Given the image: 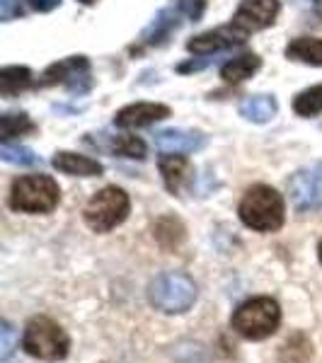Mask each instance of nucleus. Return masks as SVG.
Here are the masks:
<instances>
[{
	"label": "nucleus",
	"mask_w": 322,
	"mask_h": 363,
	"mask_svg": "<svg viewBox=\"0 0 322 363\" xmlns=\"http://www.w3.org/2000/svg\"><path fill=\"white\" fill-rule=\"evenodd\" d=\"M155 145L162 153H196L206 145V136L201 131H184V128H167V131L155 133Z\"/></svg>",
	"instance_id": "12"
},
{
	"label": "nucleus",
	"mask_w": 322,
	"mask_h": 363,
	"mask_svg": "<svg viewBox=\"0 0 322 363\" xmlns=\"http://www.w3.org/2000/svg\"><path fill=\"white\" fill-rule=\"evenodd\" d=\"M318 3V10H320V15H322V0H315Z\"/></svg>",
	"instance_id": "32"
},
{
	"label": "nucleus",
	"mask_w": 322,
	"mask_h": 363,
	"mask_svg": "<svg viewBox=\"0 0 322 363\" xmlns=\"http://www.w3.org/2000/svg\"><path fill=\"white\" fill-rule=\"evenodd\" d=\"M279 112V104L272 95H252L240 104V116H245L248 121L255 124H267L272 121Z\"/></svg>",
	"instance_id": "16"
},
{
	"label": "nucleus",
	"mask_w": 322,
	"mask_h": 363,
	"mask_svg": "<svg viewBox=\"0 0 322 363\" xmlns=\"http://www.w3.org/2000/svg\"><path fill=\"white\" fill-rule=\"evenodd\" d=\"M109 150L119 157H131V160H143L145 143L138 136H114L109 143Z\"/></svg>",
	"instance_id": "22"
},
{
	"label": "nucleus",
	"mask_w": 322,
	"mask_h": 363,
	"mask_svg": "<svg viewBox=\"0 0 322 363\" xmlns=\"http://www.w3.org/2000/svg\"><path fill=\"white\" fill-rule=\"evenodd\" d=\"M240 220L260 233H274L284 225V199L274 186L255 184L240 201Z\"/></svg>",
	"instance_id": "1"
},
{
	"label": "nucleus",
	"mask_w": 322,
	"mask_h": 363,
	"mask_svg": "<svg viewBox=\"0 0 322 363\" xmlns=\"http://www.w3.org/2000/svg\"><path fill=\"white\" fill-rule=\"evenodd\" d=\"M294 109H296V114H301V116L322 114V85L303 90L301 95L294 99Z\"/></svg>",
	"instance_id": "23"
},
{
	"label": "nucleus",
	"mask_w": 322,
	"mask_h": 363,
	"mask_svg": "<svg viewBox=\"0 0 322 363\" xmlns=\"http://www.w3.org/2000/svg\"><path fill=\"white\" fill-rule=\"evenodd\" d=\"M32 85V70L25 66H8L0 70V92L3 97H13Z\"/></svg>",
	"instance_id": "19"
},
{
	"label": "nucleus",
	"mask_w": 322,
	"mask_h": 363,
	"mask_svg": "<svg viewBox=\"0 0 322 363\" xmlns=\"http://www.w3.org/2000/svg\"><path fill=\"white\" fill-rule=\"evenodd\" d=\"M179 29V15L172 13V10H160L157 17L148 25V29L140 37V44L143 46H162Z\"/></svg>",
	"instance_id": "15"
},
{
	"label": "nucleus",
	"mask_w": 322,
	"mask_h": 363,
	"mask_svg": "<svg viewBox=\"0 0 322 363\" xmlns=\"http://www.w3.org/2000/svg\"><path fill=\"white\" fill-rule=\"evenodd\" d=\"M286 56H289L291 61L310 63V66H322V39L298 37L286 46Z\"/></svg>",
	"instance_id": "17"
},
{
	"label": "nucleus",
	"mask_w": 322,
	"mask_h": 363,
	"mask_svg": "<svg viewBox=\"0 0 322 363\" xmlns=\"http://www.w3.org/2000/svg\"><path fill=\"white\" fill-rule=\"evenodd\" d=\"M131 201L128 194L119 186H104L85 206V223L95 233H109L126 220Z\"/></svg>",
	"instance_id": "6"
},
{
	"label": "nucleus",
	"mask_w": 322,
	"mask_h": 363,
	"mask_svg": "<svg viewBox=\"0 0 322 363\" xmlns=\"http://www.w3.org/2000/svg\"><path fill=\"white\" fill-rule=\"evenodd\" d=\"M260 66H262L260 56L243 54V56H238V58H231V61H228L226 66L221 68V78H223L226 83H243V80H248L252 73H257Z\"/></svg>",
	"instance_id": "18"
},
{
	"label": "nucleus",
	"mask_w": 322,
	"mask_h": 363,
	"mask_svg": "<svg viewBox=\"0 0 322 363\" xmlns=\"http://www.w3.org/2000/svg\"><path fill=\"white\" fill-rule=\"evenodd\" d=\"M245 42H248V34L240 32L235 25H231V27L211 29V32H204V34H199V37L189 39L187 49L194 51V54H216V51H221V49L240 46Z\"/></svg>",
	"instance_id": "10"
},
{
	"label": "nucleus",
	"mask_w": 322,
	"mask_h": 363,
	"mask_svg": "<svg viewBox=\"0 0 322 363\" xmlns=\"http://www.w3.org/2000/svg\"><path fill=\"white\" fill-rule=\"evenodd\" d=\"M170 116V109L165 104H155V102H138V104H128V107L119 109L114 116V124L121 128H140L162 121Z\"/></svg>",
	"instance_id": "11"
},
{
	"label": "nucleus",
	"mask_w": 322,
	"mask_h": 363,
	"mask_svg": "<svg viewBox=\"0 0 322 363\" xmlns=\"http://www.w3.org/2000/svg\"><path fill=\"white\" fill-rule=\"evenodd\" d=\"M298 3H315V0H298Z\"/></svg>",
	"instance_id": "33"
},
{
	"label": "nucleus",
	"mask_w": 322,
	"mask_h": 363,
	"mask_svg": "<svg viewBox=\"0 0 322 363\" xmlns=\"http://www.w3.org/2000/svg\"><path fill=\"white\" fill-rule=\"evenodd\" d=\"M0 157H3L5 162H13V165H25V167L42 165V157L34 155V150L25 148V145L3 143V148H0Z\"/></svg>",
	"instance_id": "25"
},
{
	"label": "nucleus",
	"mask_w": 322,
	"mask_h": 363,
	"mask_svg": "<svg viewBox=\"0 0 322 363\" xmlns=\"http://www.w3.org/2000/svg\"><path fill=\"white\" fill-rule=\"evenodd\" d=\"M291 203L298 213L322 211V167H306L289 179Z\"/></svg>",
	"instance_id": "8"
},
{
	"label": "nucleus",
	"mask_w": 322,
	"mask_h": 363,
	"mask_svg": "<svg viewBox=\"0 0 322 363\" xmlns=\"http://www.w3.org/2000/svg\"><path fill=\"white\" fill-rule=\"evenodd\" d=\"M27 3L39 13H51V10H56L61 5V0H27Z\"/></svg>",
	"instance_id": "29"
},
{
	"label": "nucleus",
	"mask_w": 322,
	"mask_h": 363,
	"mask_svg": "<svg viewBox=\"0 0 322 363\" xmlns=\"http://www.w3.org/2000/svg\"><path fill=\"white\" fill-rule=\"evenodd\" d=\"M61 189L46 174H27L17 177L10 189V208L22 213H49L58 206Z\"/></svg>",
	"instance_id": "5"
},
{
	"label": "nucleus",
	"mask_w": 322,
	"mask_h": 363,
	"mask_svg": "<svg viewBox=\"0 0 322 363\" xmlns=\"http://www.w3.org/2000/svg\"><path fill=\"white\" fill-rule=\"evenodd\" d=\"M155 240L165 250L179 247L184 240V225L177 218H172V216H165V218H160L155 223Z\"/></svg>",
	"instance_id": "20"
},
{
	"label": "nucleus",
	"mask_w": 322,
	"mask_h": 363,
	"mask_svg": "<svg viewBox=\"0 0 322 363\" xmlns=\"http://www.w3.org/2000/svg\"><path fill=\"white\" fill-rule=\"evenodd\" d=\"M66 85L73 95H83L90 90L92 78H90V61L85 56H70L66 61H58L54 66L46 68V73L42 75L39 85L49 87V85Z\"/></svg>",
	"instance_id": "7"
},
{
	"label": "nucleus",
	"mask_w": 322,
	"mask_h": 363,
	"mask_svg": "<svg viewBox=\"0 0 322 363\" xmlns=\"http://www.w3.org/2000/svg\"><path fill=\"white\" fill-rule=\"evenodd\" d=\"M83 5H92V3H97V0H80Z\"/></svg>",
	"instance_id": "31"
},
{
	"label": "nucleus",
	"mask_w": 322,
	"mask_h": 363,
	"mask_svg": "<svg viewBox=\"0 0 322 363\" xmlns=\"http://www.w3.org/2000/svg\"><path fill=\"white\" fill-rule=\"evenodd\" d=\"M279 325H281V308L269 296L245 301L231 318L233 330L240 337L250 339V342H260V339L272 337L279 330Z\"/></svg>",
	"instance_id": "2"
},
{
	"label": "nucleus",
	"mask_w": 322,
	"mask_h": 363,
	"mask_svg": "<svg viewBox=\"0 0 322 363\" xmlns=\"http://www.w3.org/2000/svg\"><path fill=\"white\" fill-rule=\"evenodd\" d=\"M58 172L70 174V177H99L102 174V162L92 160L87 155H78V153H68V150H61V153L54 155L51 160Z\"/></svg>",
	"instance_id": "13"
},
{
	"label": "nucleus",
	"mask_w": 322,
	"mask_h": 363,
	"mask_svg": "<svg viewBox=\"0 0 322 363\" xmlns=\"http://www.w3.org/2000/svg\"><path fill=\"white\" fill-rule=\"evenodd\" d=\"M284 363H306L313 356V344L306 335H294L284 344Z\"/></svg>",
	"instance_id": "24"
},
{
	"label": "nucleus",
	"mask_w": 322,
	"mask_h": 363,
	"mask_svg": "<svg viewBox=\"0 0 322 363\" xmlns=\"http://www.w3.org/2000/svg\"><path fill=\"white\" fill-rule=\"evenodd\" d=\"M160 174L165 179V186L172 194H179V189L189 182L191 177V165L184 155H174V153H167L160 157Z\"/></svg>",
	"instance_id": "14"
},
{
	"label": "nucleus",
	"mask_w": 322,
	"mask_h": 363,
	"mask_svg": "<svg viewBox=\"0 0 322 363\" xmlns=\"http://www.w3.org/2000/svg\"><path fill=\"white\" fill-rule=\"evenodd\" d=\"M15 15H22V8L17 0H0V20L10 22Z\"/></svg>",
	"instance_id": "28"
},
{
	"label": "nucleus",
	"mask_w": 322,
	"mask_h": 363,
	"mask_svg": "<svg viewBox=\"0 0 322 363\" xmlns=\"http://www.w3.org/2000/svg\"><path fill=\"white\" fill-rule=\"evenodd\" d=\"M13 351H15V330L8 320H3V325H0V359L8 361L13 356Z\"/></svg>",
	"instance_id": "26"
},
{
	"label": "nucleus",
	"mask_w": 322,
	"mask_h": 363,
	"mask_svg": "<svg viewBox=\"0 0 322 363\" xmlns=\"http://www.w3.org/2000/svg\"><path fill=\"white\" fill-rule=\"evenodd\" d=\"M279 10H281L279 0H243L240 8L235 10L233 25L245 34L260 32V29H267L269 25H274Z\"/></svg>",
	"instance_id": "9"
},
{
	"label": "nucleus",
	"mask_w": 322,
	"mask_h": 363,
	"mask_svg": "<svg viewBox=\"0 0 322 363\" xmlns=\"http://www.w3.org/2000/svg\"><path fill=\"white\" fill-rule=\"evenodd\" d=\"M148 301L165 315H182L196 303V284L187 274L165 272L148 286Z\"/></svg>",
	"instance_id": "3"
},
{
	"label": "nucleus",
	"mask_w": 322,
	"mask_h": 363,
	"mask_svg": "<svg viewBox=\"0 0 322 363\" xmlns=\"http://www.w3.org/2000/svg\"><path fill=\"white\" fill-rule=\"evenodd\" d=\"M318 257H320V264H322V240H320V245H318Z\"/></svg>",
	"instance_id": "30"
},
{
	"label": "nucleus",
	"mask_w": 322,
	"mask_h": 363,
	"mask_svg": "<svg viewBox=\"0 0 322 363\" xmlns=\"http://www.w3.org/2000/svg\"><path fill=\"white\" fill-rule=\"evenodd\" d=\"M179 13H184L191 22H199L206 10V0H177Z\"/></svg>",
	"instance_id": "27"
},
{
	"label": "nucleus",
	"mask_w": 322,
	"mask_h": 363,
	"mask_svg": "<svg viewBox=\"0 0 322 363\" xmlns=\"http://www.w3.org/2000/svg\"><path fill=\"white\" fill-rule=\"evenodd\" d=\"M29 131H34V124L27 114H3V119H0V138H3V143Z\"/></svg>",
	"instance_id": "21"
},
{
	"label": "nucleus",
	"mask_w": 322,
	"mask_h": 363,
	"mask_svg": "<svg viewBox=\"0 0 322 363\" xmlns=\"http://www.w3.org/2000/svg\"><path fill=\"white\" fill-rule=\"evenodd\" d=\"M22 347L29 356L42 361H63L68 356L70 339L63 327L51 318H32L22 335Z\"/></svg>",
	"instance_id": "4"
}]
</instances>
